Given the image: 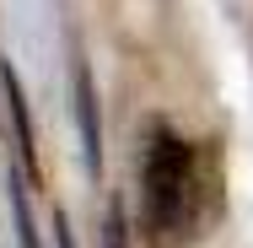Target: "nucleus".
<instances>
[{"label": "nucleus", "mask_w": 253, "mask_h": 248, "mask_svg": "<svg viewBox=\"0 0 253 248\" xmlns=\"http://www.w3.org/2000/svg\"><path fill=\"white\" fill-rule=\"evenodd\" d=\"M140 210H146V238L156 248L189 238L194 210H200V167H194V146L172 130H156L146 146V167H140Z\"/></svg>", "instance_id": "obj_1"}, {"label": "nucleus", "mask_w": 253, "mask_h": 248, "mask_svg": "<svg viewBox=\"0 0 253 248\" xmlns=\"http://www.w3.org/2000/svg\"><path fill=\"white\" fill-rule=\"evenodd\" d=\"M76 124H81V162L86 173H102V113H97V87H92V70L76 65Z\"/></svg>", "instance_id": "obj_2"}, {"label": "nucleus", "mask_w": 253, "mask_h": 248, "mask_svg": "<svg viewBox=\"0 0 253 248\" xmlns=\"http://www.w3.org/2000/svg\"><path fill=\"white\" fill-rule=\"evenodd\" d=\"M0 92H5V113L16 124V151H22V173L38 178V135H33V113H27V98H22V81L11 70V59L0 65Z\"/></svg>", "instance_id": "obj_3"}, {"label": "nucleus", "mask_w": 253, "mask_h": 248, "mask_svg": "<svg viewBox=\"0 0 253 248\" xmlns=\"http://www.w3.org/2000/svg\"><path fill=\"white\" fill-rule=\"evenodd\" d=\"M5 189H11V216H16V243L38 248V227H33V205H27V189L16 173H5Z\"/></svg>", "instance_id": "obj_4"}, {"label": "nucleus", "mask_w": 253, "mask_h": 248, "mask_svg": "<svg viewBox=\"0 0 253 248\" xmlns=\"http://www.w3.org/2000/svg\"><path fill=\"white\" fill-rule=\"evenodd\" d=\"M102 248H129V210L124 199H108V227H102Z\"/></svg>", "instance_id": "obj_5"}, {"label": "nucleus", "mask_w": 253, "mask_h": 248, "mask_svg": "<svg viewBox=\"0 0 253 248\" xmlns=\"http://www.w3.org/2000/svg\"><path fill=\"white\" fill-rule=\"evenodd\" d=\"M54 248H76V238H70V221H65V210H54Z\"/></svg>", "instance_id": "obj_6"}]
</instances>
